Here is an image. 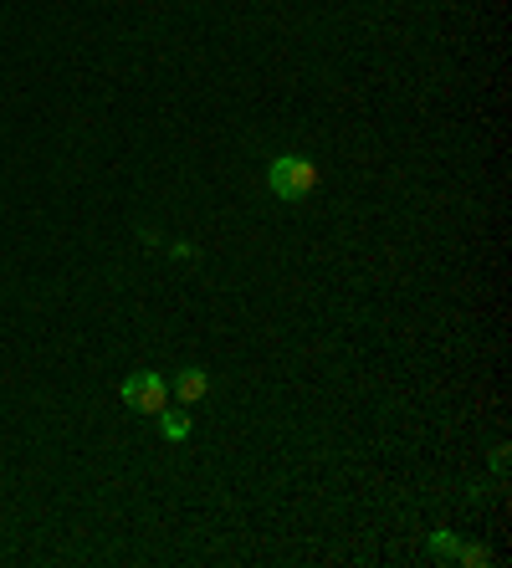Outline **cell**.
Here are the masks:
<instances>
[{
    "mask_svg": "<svg viewBox=\"0 0 512 568\" xmlns=\"http://www.w3.org/2000/svg\"><path fill=\"white\" fill-rule=\"evenodd\" d=\"M164 400H169V389H164V379H159L154 369H139V374H128V379H123V405H128V410L159 415Z\"/></svg>",
    "mask_w": 512,
    "mask_h": 568,
    "instance_id": "cell-2",
    "label": "cell"
},
{
    "mask_svg": "<svg viewBox=\"0 0 512 568\" xmlns=\"http://www.w3.org/2000/svg\"><path fill=\"white\" fill-rule=\"evenodd\" d=\"M205 389H210V374H205V369H185V374L175 379V395H180L185 405H200Z\"/></svg>",
    "mask_w": 512,
    "mask_h": 568,
    "instance_id": "cell-3",
    "label": "cell"
},
{
    "mask_svg": "<svg viewBox=\"0 0 512 568\" xmlns=\"http://www.w3.org/2000/svg\"><path fill=\"white\" fill-rule=\"evenodd\" d=\"M456 548H461L456 533H431V553H436V558H456Z\"/></svg>",
    "mask_w": 512,
    "mask_h": 568,
    "instance_id": "cell-5",
    "label": "cell"
},
{
    "mask_svg": "<svg viewBox=\"0 0 512 568\" xmlns=\"http://www.w3.org/2000/svg\"><path fill=\"white\" fill-rule=\"evenodd\" d=\"M267 185H272L277 200H303L318 185V164L303 159V154H277L272 169H267Z\"/></svg>",
    "mask_w": 512,
    "mask_h": 568,
    "instance_id": "cell-1",
    "label": "cell"
},
{
    "mask_svg": "<svg viewBox=\"0 0 512 568\" xmlns=\"http://www.w3.org/2000/svg\"><path fill=\"white\" fill-rule=\"evenodd\" d=\"M456 558H461L466 568H482V563H492V553H487L482 543H472V548H456Z\"/></svg>",
    "mask_w": 512,
    "mask_h": 568,
    "instance_id": "cell-6",
    "label": "cell"
},
{
    "mask_svg": "<svg viewBox=\"0 0 512 568\" xmlns=\"http://www.w3.org/2000/svg\"><path fill=\"white\" fill-rule=\"evenodd\" d=\"M159 430L169 435V441H185V435H190V415L185 410H159Z\"/></svg>",
    "mask_w": 512,
    "mask_h": 568,
    "instance_id": "cell-4",
    "label": "cell"
}]
</instances>
